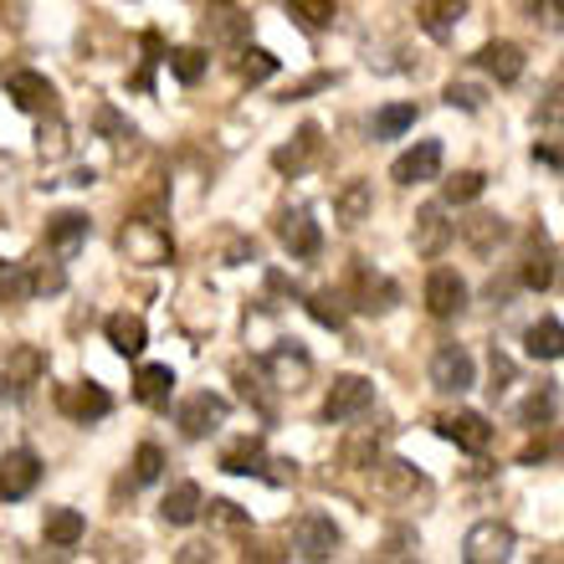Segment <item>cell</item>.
Instances as JSON below:
<instances>
[{
    "mask_svg": "<svg viewBox=\"0 0 564 564\" xmlns=\"http://www.w3.org/2000/svg\"><path fill=\"white\" fill-rule=\"evenodd\" d=\"M119 257L134 262V268H170V262H175V237H170L154 216H134V221H123V231H119Z\"/></svg>",
    "mask_w": 564,
    "mask_h": 564,
    "instance_id": "1",
    "label": "cell"
},
{
    "mask_svg": "<svg viewBox=\"0 0 564 564\" xmlns=\"http://www.w3.org/2000/svg\"><path fill=\"white\" fill-rule=\"evenodd\" d=\"M282 462L268 457V446L257 442V436H241V442H231L221 452V473L231 477H262V482H272V488H288L297 473H278Z\"/></svg>",
    "mask_w": 564,
    "mask_h": 564,
    "instance_id": "2",
    "label": "cell"
},
{
    "mask_svg": "<svg viewBox=\"0 0 564 564\" xmlns=\"http://www.w3.org/2000/svg\"><path fill=\"white\" fill-rule=\"evenodd\" d=\"M257 365H262V375L272 380V390H293L297 395V390L313 380V359H308V349H303L297 339H278L268 355L257 359Z\"/></svg>",
    "mask_w": 564,
    "mask_h": 564,
    "instance_id": "3",
    "label": "cell"
},
{
    "mask_svg": "<svg viewBox=\"0 0 564 564\" xmlns=\"http://www.w3.org/2000/svg\"><path fill=\"white\" fill-rule=\"evenodd\" d=\"M339 523L328 519V513H303V519L293 523V534H288V544H293V560H334L339 554Z\"/></svg>",
    "mask_w": 564,
    "mask_h": 564,
    "instance_id": "4",
    "label": "cell"
},
{
    "mask_svg": "<svg viewBox=\"0 0 564 564\" xmlns=\"http://www.w3.org/2000/svg\"><path fill=\"white\" fill-rule=\"evenodd\" d=\"M370 405H375V380H365V375H339L324 395V421L328 426H344V421L365 416Z\"/></svg>",
    "mask_w": 564,
    "mask_h": 564,
    "instance_id": "5",
    "label": "cell"
},
{
    "mask_svg": "<svg viewBox=\"0 0 564 564\" xmlns=\"http://www.w3.org/2000/svg\"><path fill=\"white\" fill-rule=\"evenodd\" d=\"M462 560L467 564H503L513 560V529L503 519H482L462 539Z\"/></svg>",
    "mask_w": 564,
    "mask_h": 564,
    "instance_id": "6",
    "label": "cell"
},
{
    "mask_svg": "<svg viewBox=\"0 0 564 564\" xmlns=\"http://www.w3.org/2000/svg\"><path fill=\"white\" fill-rule=\"evenodd\" d=\"M42 380H46V355L36 349V344H15L11 355H6V375H0L6 401H26Z\"/></svg>",
    "mask_w": 564,
    "mask_h": 564,
    "instance_id": "7",
    "label": "cell"
},
{
    "mask_svg": "<svg viewBox=\"0 0 564 564\" xmlns=\"http://www.w3.org/2000/svg\"><path fill=\"white\" fill-rule=\"evenodd\" d=\"M344 303H355L359 313H390L401 303V288H395V278L375 272L370 262H359L355 278H349V297H344Z\"/></svg>",
    "mask_w": 564,
    "mask_h": 564,
    "instance_id": "8",
    "label": "cell"
},
{
    "mask_svg": "<svg viewBox=\"0 0 564 564\" xmlns=\"http://www.w3.org/2000/svg\"><path fill=\"white\" fill-rule=\"evenodd\" d=\"M477 386V365L473 355L462 349V344H442L436 355H431V390H442V395H462V390Z\"/></svg>",
    "mask_w": 564,
    "mask_h": 564,
    "instance_id": "9",
    "label": "cell"
},
{
    "mask_svg": "<svg viewBox=\"0 0 564 564\" xmlns=\"http://www.w3.org/2000/svg\"><path fill=\"white\" fill-rule=\"evenodd\" d=\"M57 411L73 416L77 426H93V421L113 416V395L104 386H93V380H77V386H57Z\"/></svg>",
    "mask_w": 564,
    "mask_h": 564,
    "instance_id": "10",
    "label": "cell"
},
{
    "mask_svg": "<svg viewBox=\"0 0 564 564\" xmlns=\"http://www.w3.org/2000/svg\"><path fill=\"white\" fill-rule=\"evenodd\" d=\"M36 482H42V457H36L31 446H15V452H6V457H0V498H6V503L31 498V492H36Z\"/></svg>",
    "mask_w": 564,
    "mask_h": 564,
    "instance_id": "11",
    "label": "cell"
},
{
    "mask_svg": "<svg viewBox=\"0 0 564 564\" xmlns=\"http://www.w3.org/2000/svg\"><path fill=\"white\" fill-rule=\"evenodd\" d=\"M6 98H11L21 113H52L57 108V88H52V77L46 73H31V67H15V73H6Z\"/></svg>",
    "mask_w": 564,
    "mask_h": 564,
    "instance_id": "12",
    "label": "cell"
},
{
    "mask_svg": "<svg viewBox=\"0 0 564 564\" xmlns=\"http://www.w3.org/2000/svg\"><path fill=\"white\" fill-rule=\"evenodd\" d=\"M554 278H560V257H554L544 226H534V231H529V252H523V262H519V288L544 293V288H554Z\"/></svg>",
    "mask_w": 564,
    "mask_h": 564,
    "instance_id": "13",
    "label": "cell"
},
{
    "mask_svg": "<svg viewBox=\"0 0 564 564\" xmlns=\"http://www.w3.org/2000/svg\"><path fill=\"white\" fill-rule=\"evenodd\" d=\"M226 416H231V401H226V395H210V390H200V395H191V401H180V411H175L180 431H185L191 442H200V436H210V431L221 426Z\"/></svg>",
    "mask_w": 564,
    "mask_h": 564,
    "instance_id": "14",
    "label": "cell"
},
{
    "mask_svg": "<svg viewBox=\"0 0 564 564\" xmlns=\"http://www.w3.org/2000/svg\"><path fill=\"white\" fill-rule=\"evenodd\" d=\"M278 237H282V247L293 252V262H308V257L324 252V231H318V221H313V210H308V206L282 210Z\"/></svg>",
    "mask_w": 564,
    "mask_h": 564,
    "instance_id": "15",
    "label": "cell"
},
{
    "mask_svg": "<svg viewBox=\"0 0 564 564\" xmlns=\"http://www.w3.org/2000/svg\"><path fill=\"white\" fill-rule=\"evenodd\" d=\"M436 436L452 446H462V452H473V457H482L492 446V421L482 416V411H457V416H442L436 421Z\"/></svg>",
    "mask_w": 564,
    "mask_h": 564,
    "instance_id": "16",
    "label": "cell"
},
{
    "mask_svg": "<svg viewBox=\"0 0 564 564\" xmlns=\"http://www.w3.org/2000/svg\"><path fill=\"white\" fill-rule=\"evenodd\" d=\"M473 67H482V73H488L492 83L513 88V83L523 77V67H529V57H523V46H519V42H488V46H477Z\"/></svg>",
    "mask_w": 564,
    "mask_h": 564,
    "instance_id": "17",
    "label": "cell"
},
{
    "mask_svg": "<svg viewBox=\"0 0 564 564\" xmlns=\"http://www.w3.org/2000/svg\"><path fill=\"white\" fill-rule=\"evenodd\" d=\"M442 175V144L436 139H421L416 149H405L401 160L390 164V180L395 185H426V180Z\"/></svg>",
    "mask_w": 564,
    "mask_h": 564,
    "instance_id": "18",
    "label": "cell"
},
{
    "mask_svg": "<svg viewBox=\"0 0 564 564\" xmlns=\"http://www.w3.org/2000/svg\"><path fill=\"white\" fill-rule=\"evenodd\" d=\"M93 237V221H88V210H57L52 221H46V247L57 257H77L83 247H88Z\"/></svg>",
    "mask_w": 564,
    "mask_h": 564,
    "instance_id": "19",
    "label": "cell"
},
{
    "mask_svg": "<svg viewBox=\"0 0 564 564\" xmlns=\"http://www.w3.org/2000/svg\"><path fill=\"white\" fill-rule=\"evenodd\" d=\"M426 308L431 318H457L462 308H467V282H462V272L452 268H436L426 278Z\"/></svg>",
    "mask_w": 564,
    "mask_h": 564,
    "instance_id": "20",
    "label": "cell"
},
{
    "mask_svg": "<svg viewBox=\"0 0 564 564\" xmlns=\"http://www.w3.org/2000/svg\"><path fill=\"white\" fill-rule=\"evenodd\" d=\"M247 31H252V15H241L231 0H210V11H206V36L210 42L237 52V46L247 42Z\"/></svg>",
    "mask_w": 564,
    "mask_h": 564,
    "instance_id": "21",
    "label": "cell"
},
{
    "mask_svg": "<svg viewBox=\"0 0 564 564\" xmlns=\"http://www.w3.org/2000/svg\"><path fill=\"white\" fill-rule=\"evenodd\" d=\"M452 237H457V226L446 221V206H421V210H416L411 241H416V252H421V257H436Z\"/></svg>",
    "mask_w": 564,
    "mask_h": 564,
    "instance_id": "22",
    "label": "cell"
},
{
    "mask_svg": "<svg viewBox=\"0 0 564 564\" xmlns=\"http://www.w3.org/2000/svg\"><path fill=\"white\" fill-rule=\"evenodd\" d=\"M467 6H473V0H426V6H421V31H426L431 42H452L457 26L467 21Z\"/></svg>",
    "mask_w": 564,
    "mask_h": 564,
    "instance_id": "23",
    "label": "cell"
},
{
    "mask_svg": "<svg viewBox=\"0 0 564 564\" xmlns=\"http://www.w3.org/2000/svg\"><path fill=\"white\" fill-rule=\"evenodd\" d=\"M104 334H108V344H113V355H123V359H139L149 344V324L139 313H108Z\"/></svg>",
    "mask_w": 564,
    "mask_h": 564,
    "instance_id": "24",
    "label": "cell"
},
{
    "mask_svg": "<svg viewBox=\"0 0 564 564\" xmlns=\"http://www.w3.org/2000/svg\"><path fill=\"white\" fill-rule=\"evenodd\" d=\"M370 210H375L370 180H349V185H339V195H334V221L355 231V226L370 221Z\"/></svg>",
    "mask_w": 564,
    "mask_h": 564,
    "instance_id": "25",
    "label": "cell"
},
{
    "mask_svg": "<svg viewBox=\"0 0 564 564\" xmlns=\"http://www.w3.org/2000/svg\"><path fill=\"white\" fill-rule=\"evenodd\" d=\"M462 241H467L477 257H492L508 241V221L503 216H492V210H477V216L462 221Z\"/></svg>",
    "mask_w": 564,
    "mask_h": 564,
    "instance_id": "26",
    "label": "cell"
},
{
    "mask_svg": "<svg viewBox=\"0 0 564 564\" xmlns=\"http://www.w3.org/2000/svg\"><path fill=\"white\" fill-rule=\"evenodd\" d=\"M42 534L52 550H73V544H83V534H88V519H83L77 508H46Z\"/></svg>",
    "mask_w": 564,
    "mask_h": 564,
    "instance_id": "27",
    "label": "cell"
},
{
    "mask_svg": "<svg viewBox=\"0 0 564 564\" xmlns=\"http://www.w3.org/2000/svg\"><path fill=\"white\" fill-rule=\"evenodd\" d=\"M200 508H206V498H200V488H195V482H175V488L164 492L160 519H164V523H175V529H191V523L200 519Z\"/></svg>",
    "mask_w": 564,
    "mask_h": 564,
    "instance_id": "28",
    "label": "cell"
},
{
    "mask_svg": "<svg viewBox=\"0 0 564 564\" xmlns=\"http://www.w3.org/2000/svg\"><path fill=\"white\" fill-rule=\"evenodd\" d=\"M36 154H42L46 164H57L73 154V129H67V119H62L57 108L42 113V123H36Z\"/></svg>",
    "mask_w": 564,
    "mask_h": 564,
    "instance_id": "29",
    "label": "cell"
},
{
    "mask_svg": "<svg viewBox=\"0 0 564 564\" xmlns=\"http://www.w3.org/2000/svg\"><path fill=\"white\" fill-rule=\"evenodd\" d=\"M134 395L144 405H154V411H164V405H170V395H175V370H170V365H139Z\"/></svg>",
    "mask_w": 564,
    "mask_h": 564,
    "instance_id": "30",
    "label": "cell"
},
{
    "mask_svg": "<svg viewBox=\"0 0 564 564\" xmlns=\"http://www.w3.org/2000/svg\"><path fill=\"white\" fill-rule=\"evenodd\" d=\"M339 457H344V467H355V473H375V467H380V431L375 426L349 431L339 442Z\"/></svg>",
    "mask_w": 564,
    "mask_h": 564,
    "instance_id": "31",
    "label": "cell"
},
{
    "mask_svg": "<svg viewBox=\"0 0 564 564\" xmlns=\"http://www.w3.org/2000/svg\"><path fill=\"white\" fill-rule=\"evenodd\" d=\"M313 149H318V123H303V129L293 134V144H278V149H272V170H282V175H297V170L313 160Z\"/></svg>",
    "mask_w": 564,
    "mask_h": 564,
    "instance_id": "32",
    "label": "cell"
},
{
    "mask_svg": "<svg viewBox=\"0 0 564 564\" xmlns=\"http://www.w3.org/2000/svg\"><path fill=\"white\" fill-rule=\"evenodd\" d=\"M523 349L529 359H564V324L560 318H539L523 328Z\"/></svg>",
    "mask_w": 564,
    "mask_h": 564,
    "instance_id": "33",
    "label": "cell"
},
{
    "mask_svg": "<svg viewBox=\"0 0 564 564\" xmlns=\"http://www.w3.org/2000/svg\"><path fill=\"white\" fill-rule=\"evenodd\" d=\"M554 416H560V386H554V380H539V390L519 405V421L529 431H544Z\"/></svg>",
    "mask_w": 564,
    "mask_h": 564,
    "instance_id": "34",
    "label": "cell"
},
{
    "mask_svg": "<svg viewBox=\"0 0 564 564\" xmlns=\"http://www.w3.org/2000/svg\"><path fill=\"white\" fill-rule=\"evenodd\" d=\"M303 308H308V318L318 328H334L339 334L344 324H349V308H344V293H334V288H318V293L303 297Z\"/></svg>",
    "mask_w": 564,
    "mask_h": 564,
    "instance_id": "35",
    "label": "cell"
},
{
    "mask_svg": "<svg viewBox=\"0 0 564 564\" xmlns=\"http://www.w3.org/2000/svg\"><path fill=\"white\" fill-rule=\"evenodd\" d=\"M482 191H488V175H482V170H457V175L442 185V206H473Z\"/></svg>",
    "mask_w": 564,
    "mask_h": 564,
    "instance_id": "36",
    "label": "cell"
},
{
    "mask_svg": "<svg viewBox=\"0 0 564 564\" xmlns=\"http://www.w3.org/2000/svg\"><path fill=\"white\" fill-rule=\"evenodd\" d=\"M164 62H170V73H175L185 88H195V83L206 77V67H210V57L200 52V46H175V52H164Z\"/></svg>",
    "mask_w": 564,
    "mask_h": 564,
    "instance_id": "37",
    "label": "cell"
},
{
    "mask_svg": "<svg viewBox=\"0 0 564 564\" xmlns=\"http://www.w3.org/2000/svg\"><path fill=\"white\" fill-rule=\"evenodd\" d=\"M237 73H241V83H268V77L278 73V57H272L268 46H247V42H241L237 46Z\"/></svg>",
    "mask_w": 564,
    "mask_h": 564,
    "instance_id": "38",
    "label": "cell"
},
{
    "mask_svg": "<svg viewBox=\"0 0 564 564\" xmlns=\"http://www.w3.org/2000/svg\"><path fill=\"white\" fill-rule=\"evenodd\" d=\"M282 6H288V15H293L303 31H313V36H318V31L334 21V11H339L334 0H282Z\"/></svg>",
    "mask_w": 564,
    "mask_h": 564,
    "instance_id": "39",
    "label": "cell"
},
{
    "mask_svg": "<svg viewBox=\"0 0 564 564\" xmlns=\"http://www.w3.org/2000/svg\"><path fill=\"white\" fill-rule=\"evenodd\" d=\"M405 129H416V104H386L375 113V139H401Z\"/></svg>",
    "mask_w": 564,
    "mask_h": 564,
    "instance_id": "40",
    "label": "cell"
},
{
    "mask_svg": "<svg viewBox=\"0 0 564 564\" xmlns=\"http://www.w3.org/2000/svg\"><path fill=\"white\" fill-rule=\"evenodd\" d=\"M139 42H144V62H139V73L129 77V88H134V93H154V67L164 62V42H160V31H144Z\"/></svg>",
    "mask_w": 564,
    "mask_h": 564,
    "instance_id": "41",
    "label": "cell"
},
{
    "mask_svg": "<svg viewBox=\"0 0 564 564\" xmlns=\"http://www.w3.org/2000/svg\"><path fill=\"white\" fill-rule=\"evenodd\" d=\"M31 297V268L26 262H0V303H26Z\"/></svg>",
    "mask_w": 564,
    "mask_h": 564,
    "instance_id": "42",
    "label": "cell"
},
{
    "mask_svg": "<svg viewBox=\"0 0 564 564\" xmlns=\"http://www.w3.org/2000/svg\"><path fill=\"white\" fill-rule=\"evenodd\" d=\"M375 473H386V488L395 492V498H405L411 488H421V473L411 467V462H401V457H390V462H380Z\"/></svg>",
    "mask_w": 564,
    "mask_h": 564,
    "instance_id": "43",
    "label": "cell"
},
{
    "mask_svg": "<svg viewBox=\"0 0 564 564\" xmlns=\"http://www.w3.org/2000/svg\"><path fill=\"white\" fill-rule=\"evenodd\" d=\"M62 288H67L62 262H36V268H31V297H57Z\"/></svg>",
    "mask_w": 564,
    "mask_h": 564,
    "instance_id": "44",
    "label": "cell"
},
{
    "mask_svg": "<svg viewBox=\"0 0 564 564\" xmlns=\"http://www.w3.org/2000/svg\"><path fill=\"white\" fill-rule=\"evenodd\" d=\"M534 123L539 129H564V83H554V88L534 104Z\"/></svg>",
    "mask_w": 564,
    "mask_h": 564,
    "instance_id": "45",
    "label": "cell"
},
{
    "mask_svg": "<svg viewBox=\"0 0 564 564\" xmlns=\"http://www.w3.org/2000/svg\"><path fill=\"white\" fill-rule=\"evenodd\" d=\"M523 11L539 31H564V0H523Z\"/></svg>",
    "mask_w": 564,
    "mask_h": 564,
    "instance_id": "46",
    "label": "cell"
},
{
    "mask_svg": "<svg viewBox=\"0 0 564 564\" xmlns=\"http://www.w3.org/2000/svg\"><path fill=\"white\" fill-rule=\"evenodd\" d=\"M160 473H164V452L154 442H144L134 452V482L144 488V482H160Z\"/></svg>",
    "mask_w": 564,
    "mask_h": 564,
    "instance_id": "47",
    "label": "cell"
},
{
    "mask_svg": "<svg viewBox=\"0 0 564 564\" xmlns=\"http://www.w3.org/2000/svg\"><path fill=\"white\" fill-rule=\"evenodd\" d=\"M200 513H210V523H221V529H252V519H247L241 503H231V498H210Z\"/></svg>",
    "mask_w": 564,
    "mask_h": 564,
    "instance_id": "48",
    "label": "cell"
},
{
    "mask_svg": "<svg viewBox=\"0 0 564 564\" xmlns=\"http://www.w3.org/2000/svg\"><path fill=\"white\" fill-rule=\"evenodd\" d=\"M446 104L462 108V113H482V108H488V93L477 88V83H452V88H446Z\"/></svg>",
    "mask_w": 564,
    "mask_h": 564,
    "instance_id": "49",
    "label": "cell"
},
{
    "mask_svg": "<svg viewBox=\"0 0 564 564\" xmlns=\"http://www.w3.org/2000/svg\"><path fill=\"white\" fill-rule=\"evenodd\" d=\"M98 134L113 139V144H123V139H134V123L119 119V108L113 104H98Z\"/></svg>",
    "mask_w": 564,
    "mask_h": 564,
    "instance_id": "50",
    "label": "cell"
},
{
    "mask_svg": "<svg viewBox=\"0 0 564 564\" xmlns=\"http://www.w3.org/2000/svg\"><path fill=\"white\" fill-rule=\"evenodd\" d=\"M488 370H492V395H503L508 386H513V359L503 355V349H492V359H488Z\"/></svg>",
    "mask_w": 564,
    "mask_h": 564,
    "instance_id": "51",
    "label": "cell"
},
{
    "mask_svg": "<svg viewBox=\"0 0 564 564\" xmlns=\"http://www.w3.org/2000/svg\"><path fill=\"white\" fill-rule=\"evenodd\" d=\"M411 544H416V534H411V529H395V534H390V544H386V560H405V554H411Z\"/></svg>",
    "mask_w": 564,
    "mask_h": 564,
    "instance_id": "52",
    "label": "cell"
},
{
    "mask_svg": "<svg viewBox=\"0 0 564 564\" xmlns=\"http://www.w3.org/2000/svg\"><path fill=\"white\" fill-rule=\"evenodd\" d=\"M534 160L550 164V170H564V139H560V144H554V139H550V144H534Z\"/></svg>",
    "mask_w": 564,
    "mask_h": 564,
    "instance_id": "53",
    "label": "cell"
},
{
    "mask_svg": "<svg viewBox=\"0 0 564 564\" xmlns=\"http://www.w3.org/2000/svg\"><path fill=\"white\" fill-rule=\"evenodd\" d=\"M175 560H180V564H206V560H210V544H185Z\"/></svg>",
    "mask_w": 564,
    "mask_h": 564,
    "instance_id": "54",
    "label": "cell"
},
{
    "mask_svg": "<svg viewBox=\"0 0 564 564\" xmlns=\"http://www.w3.org/2000/svg\"><path fill=\"white\" fill-rule=\"evenodd\" d=\"M328 83H334V77H328V73H318V77H308V83H297V88H293V93H288V98H308V93L328 88Z\"/></svg>",
    "mask_w": 564,
    "mask_h": 564,
    "instance_id": "55",
    "label": "cell"
},
{
    "mask_svg": "<svg viewBox=\"0 0 564 564\" xmlns=\"http://www.w3.org/2000/svg\"><path fill=\"white\" fill-rule=\"evenodd\" d=\"M93 180H98V175H93V170H73V180H67V185H77V191H88Z\"/></svg>",
    "mask_w": 564,
    "mask_h": 564,
    "instance_id": "56",
    "label": "cell"
}]
</instances>
